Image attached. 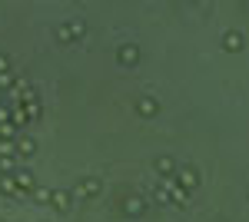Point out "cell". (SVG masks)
<instances>
[{
    "instance_id": "obj_1",
    "label": "cell",
    "mask_w": 249,
    "mask_h": 222,
    "mask_svg": "<svg viewBox=\"0 0 249 222\" xmlns=\"http://www.w3.org/2000/svg\"><path fill=\"white\" fill-rule=\"evenodd\" d=\"M100 189H103L100 176H87V179H80V183L73 186L70 196H77V199H93V196H100Z\"/></svg>"
},
{
    "instance_id": "obj_2",
    "label": "cell",
    "mask_w": 249,
    "mask_h": 222,
    "mask_svg": "<svg viewBox=\"0 0 249 222\" xmlns=\"http://www.w3.org/2000/svg\"><path fill=\"white\" fill-rule=\"evenodd\" d=\"M173 183L179 186L183 192H193V189L199 186V172H196V169H176V172H173Z\"/></svg>"
},
{
    "instance_id": "obj_3",
    "label": "cell",
    "mask_w": 249,
    "mask_h": 222,
    "mask_svg": "<svg viewBox=\"0 0 249 222\" xmlns=\"http://www.w3.org/2000/svg\"><path fill=\"white\" fill-rule=\"evenodd\" d=\"M140 47H136V43H123V47H120V50H116V60H120V67H136V63H140Z\"/></svg>"
},
{
    "instance_id": "obj_4",
    "label": "cell",
    "mask_w": 249,
    "mask_h": 222,
    "mask_svg": "<svg viewBox=\"0 0 249 222\" xmlns=\"http://www.w3.org/2000/svg\"><path fill=\"white\" fill-rule=\"evenodd\" d=\"M14 183H17V192L20 196H27V192H34V172L30 169H14Z\"/></svg>"
},
{
    "instance_id": "obj_5",
    "label": "cell",
    "mask_w": 249,
    "mask_h": 222,
    "mask_svg": "<svg viewBox=\"0 0 249 222\" xmlns=\"http://www.w3.org/2000/svg\"><path fill=\"white\" fill-rule=\"evenodd\" d=\"M123 212H126L130 219H140V216L146 212V199H143V196H126V199H123Z\"/></svg>"
},
{
    "instance_id": "obj_6",
    "label": "cell",
    "mask_w": 249,
    "mask_h": 222,
    "mask_svg": "<svg viewBox=\"0 0 249 222\" xmlns=\"http://www.w3.org/2000/svg\"><path fill=\"white\" fill-rule=\"evenodd\" d=\"M70 203H73V196H70V192H63V189H50V203H47V205H53L57 212H67Z\"/></svg>"
},
{
    "instance_id": "obj_7",
    "label": "cell",
    "mask_w": 249,
    "mask_h": 222,
    "mask_svg": "<svg viewBox=\"0 0 249 222\" xmlns=\"http://www.w3.org/2000/svg\"><path fill=\"white\" fill-rule=\"evenodd\" d=\"M223 50L239 53V50H243V34H239V30H226V34H223Z\"/></svg>"
},
{
    "instance_id": "obj_8",
    "label": "cell",
    "mask_w": 249,
    "mask_h": 222,
    "mask_svg": "<svg viewBox=\"0 0 249 222\" xmlns=\"http://www.w3.org/2000/svg\"><path fill=\"white\" fill-rule=\"evenodd\" d=\"M136 110H140V116H156L160 113V103H156V96H140L136 100Z\"/></svg>"
},
{
    "instance_id": "obj_9",
    "label": "cell",
    "mask_w": 249,
    "mask_h": 222,
    "mask_svg": "<svg viewBox=\"0 0 249 222\" xmlns=\"http://www.w3.org/2000/svg\"><path fill=\"white\" fill-rule=\"evenodd\" d=\"M14 153H17V156H34V153H37V139H30V136L14 139Z\"/></svg>"
},
{
    "instance_id": "obj_10",
    "label": "cell",
    "mask_w": 249,
    "mask_h": 222,
    "mask_svg": "<svg viewBox=\"0 0 249 222\" xmlns=\"http://www.w3.org/2000/svg\"><path fill=\"white\" fill-rule=\"evenodd\" d=\"M156 172H160V176H163V179H166V176H173V172H176V163H173L170 156H156Z\"/></svg>"
},
{
    "instance_id": "obj_11",
    "label": "cell",
    "mask_w": 249,
    "mask_h": 222,
    "mask_svg": "<svg viewBox=\"0 0 249 222\" xmlns=\"http://www.w3.org/2000/svg\"><path fill=\"white\" fill-rule=\"evenodd\" d=\"M0 192L3 196H20L17 183H14V172H0Z\"/></svg>"
},
{
    "instance_id": "obj_12",
    "label": "cell",
    "mask_w": 249,
    "mask_h": 222,
    "mask_svg": "<svg viewBox=\"0 0 249 222\" xmlns=\"http://www.w3.org/2000/svg\"><path fill=\"white\" fill-rule=\"evenodd\" d=\"M30 196H34V203H40V205L50 203V189H47V186H34V192H30Z\"/></svg>"
},
{
    "instance_id": "obj_13",
    "label": "cell",
    "mask_w": 249,
    "mask_h": 222,
    "mask_svg": "<svg viewBox=\"0 0 249 222\" xmlns=\"http://www.w3.org/2000/svg\"><path fill=\"white\" fill-rule=\"evenodd\" d=\"M67 27H70V37L73 40H83V34H87V23H83V20H73V23H67Z\"/></svg>"
},
{
    "instance_id": "obj_14",
    "label": "cell",
    "mask_w": 249,
    "mask_h": 222,
    "mask_svg": "<svg viewBox=\"0 0 249 222\" xmlns=\"http://www.w3.org/2000/svg\"><path fill=\"white\" fill-rule=\"evenodd\" d=\"M10 123L14 126H27L30 120H27V113H23V106H14V113H10Z\"/></svg>"
},
{
    "instance_id": "obj_15",
    "label": "cell",
    "mask_w": 249,
    "mask_h": 222,
    "mask_svg": "<svg viewBox=\"0 0 249 222\" xmlns=\"http://www.w3.org/2000/svg\"><path fill=\"white\" fill-rule=\"evenodd\" d=\"M0 139H10V143H14V139H17V126H14V123H0Z\"/></svg>"
},
{
    "instance_id": "obj_16",
    "label": "cell",
    "mask_w": 249,
    "mask_h": 222,
    "mask_svg": "<svg viewBox=\"0 0 249 222\" xmlns=\"http://www.w3.org/2000/svg\"><path fill=\"white\" fill-rule=\"evenodd\" d=\"M17 169V156H0V172H14Z\"/></svg>"
},
{
    "instance_id": "obj_17",
    "label": "cell",
    "mask_w": 249,
    "mask_h": 222,
    "mask_svg": "<svg viewBox=\"0 0 249 222\" xmlns=\"http://www.w3.org/2000/svg\"><path fill=\"white\" fill-rule=\"evenodd\" d=\"M23 113H27V120H40V100L37 103H23Z\"/></svg>"
},
{
    "instance_id": "obj_18",
    "label": "cell",
    "mask_w": 249,
    "mask_h": 222,
    "mask_svg": "<svg viewBox=\"0 0 249 222\" xmlns=\"http://www.w3.org/2000/svg\"><path fill=\"white\" fill-rule=\"evenodd\" d=\"M57 40H60V43H73V37H70V27H57Z\"/></svg>"
},
{
    "instance_id": "obj_19",
    "label": "cell",
    "mask_w": 249,
    "mask_h": 222,
    "mask_svg": "<svg viewBox=\"0 0 249 222\" xmlns=\"http://www.w3.org/2000/svg\"><path fill=\"white\" fill-rule=\"evenodd\" d=\"M0 90H14V73H0Z\"/></svg>"
},
{
    "instance_id": "obj_20",
    "label": "cell",
    "mask_w": 249,
    "mask_h": 222,
    "mask_svg": "<svg viewBox=\"0 0 249 222\" xmlns=\"http://www.w3.org/2000/svg\"><path fill=\"white\" fill-rule=\"evenodd\" d=\"M0 156H17V153H14V143H10V139H0Z\"/></svg>"
},
{
    "instance_id": "obj_21",
    "label": "cell",
    "mask_w": 249,
    "mask_h": 222,
    "mask_svg": "<svg viewBox=\"0 0 249 222\" xmlns=\"http://www.w3.org/2000/svg\"><path fill=\"white\" fill-rule=\"evenodd\" d=\"M0 73H14V67H10V56L0 53Z\"/></svg>"
},
{
    "instance_id": "obj_22",
    "label": "cell",
    "mask_w": 249,
    "mask_h": 222,
    "mask_svg": "<svg viewBox=\"0 0 249 222\" xmlns=\"http://www.w3.org/2000/svg\"><path fill=\"white\" fill-rule=\"evenodd\" d=\"M0 123H10V110H7L3 103H0Z\"/></svg>"
},
{
    "instance_id": "obj_23",
    "label": "cell",
    "mask_w": 249,
    "mask_h": 222,
    "mask_svg": "<svg viewBox=\"0 0 249 222\" xmlns=\"http://www.w3.org/2000/svg\"><path fill=\"white\" fill-rule=\"evenodd\" d=\"M0 222H3V219H0Z\"/></svg>"
}]
</instances>
